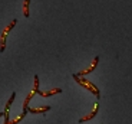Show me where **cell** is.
Masks as SVG:
<instances>
[{
	"label": "cell",
	"mask_w": 132,
	"mask_h": 124,
	"mask_svg": "<svg viewBox=\"0 0 132 124\" xmlns=\"http://www.w3.org/2000/svg\"><path fill=\"white\" fill-rule=\"evenodd\" d=\"M98 62H99V56H96L95 59H93V65H92V67L88 68L86 71H80L79 74H75V75H76V77H82V75H86V74H89V72H92V71L95 69V67L98 65Z\"/></svg>",
	"instance_id": "6da1fadb"
},
{
	"label": "cell",
	"mask_w": 132,
	"mask_h": 124,
	"mask_svg": "<svg viewBox=\"0 0 132 124\" xmlns=\"http://www.w3.org/2000/svg\"><path fill=\"white\" fill-rule=\"evenodd\" d=\"M16 23H17V20H13V22H12V23H10V25H9V26H7V27H6V29H4V33H6V35H7V33H9L10 30H12V29H13V27H14V26H16Z\"/></svg>",
	"instance_id": "52a82bcc"
},
{
	"label": "cell",
	"mask_w": 132,
	"mask_h": 124,
	"mask_svg": "<svg viewBox=\"0 0 132 124\" xmlns=\"http://www.w3.org/2000/svg\"><path fill=\"white\" fill-rule=\"evenodd\" d=\"M98 110H99V105H98V103H96V104H95V110H93V111L90 113L89 115H86V117L80 118L79 121H80V123H83V121H88V120H90V118H93V117L96 115V113H98Z\"/></svg>",
	"instance_id": "7a4b0ae2"
},
{
	"label": "cell",
	"mask_w": 132,
	"mask_h": 124,
	"mask_svg": "<svg viewBox=\"0 0 132 124\" xmlns=\"http://www.w3.org/2000/svg\"><path fill=\"white\" fill-rule=\"evenodd\" d=\"M2 115H3V114H2V113H0V117H2Z\"/></svg>",
	"instance_id": "9c48e42d"
},
{
	"label": "cell",
	"mask_w": 132,
	"mask_h": 124,
	"mask_svg": "<svg viewBox=\"0 0 132 124\" xmlns=\"http://www.w3.org/2000/svg\"><path fill=\"white\" fill-rule=\"evenodd\" d=\"M59 92H62V90H59V88H56V90H52L50 92H40V90L37 91V94H39L40 97H52L53 94H59Z\"/></svg>",
	"instance_id": "3957f363"
},
{
	"label": "cell",
	"mask_w": 132,
	"mask_h": 124,
	"mask_svg": "<svg viewBox=\"0 0 132 124\" xmlns=\"http://www.w3.org/2000/svg\"><path fill=\"white\" fill-rule=\"evenodd\" d=\"M35 92H36L37 94V91H39V77H37V75H35Z\"/></svg>",
	"instance_id": "ba28073f"
},
{
	"label": "cell",
	"mask_w": 132,
	"mask_h": 124,
	"mask_svg": "<svg viewBox=\"0 0 132 124\" xmlns=\"http://www.w3.org/2000/svg\"><path fill=\"white\" fill-rule=\"evenodd\" d=\"M49 110H50L49 105L40 108V110H36V108H27V111H29V113H33V114H37V113H46V111H49Z\"/></svg>",
	"instance_id": "277c9868"
},
{
	"label": "cell",
	"mask_w": 132,
	"mask_h": 124,
	"mask_svg": "<svg viewBox=\"0 0 132 124\" xmlns=\"http://www.w3.org/2000/svg\"><path fill=\"white\" fill-rule=\"evenodd\" d=\"M6 36H7V35L3 32V33H2V39H0V43H2V45H0V52H3V50H4V43H6Z\"/></svg>",
	"instance_id": "5b68a950"
},
{
	"label": "cell",
	"mask_w": 132,
	"mask_h": 124,
	"mask_svg": "<svg viewBox=\"0 0 132 124\" xmlns=\"http://www.w3.org/2000/svg\"><path fill=\"white\" fill-rule=\"evenodd\" d=\"M29 3H30V0H24V4H23V9H24V17H29Z\"/></svg>",
	"instance_id": "8992f818"
}]
</instances>
